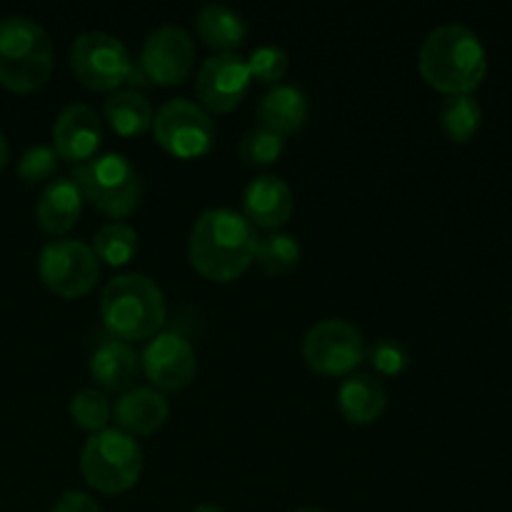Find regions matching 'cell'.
<instances>
[{
    "mask_svg": "<svg viewBox=\"0 0 512 512\" xmlns=\"http://www.w3.org/2000/svg\"><path fill=\"white\" fill-rule=\"evenodd\" d=\"M70 70L85 88L98 93H113L120 88L140 90L148 85L143 68L123 40L103 30H88L73 40Z\"/></svg>",
    "mask_w": 512,
    "mask_h": 512,
    "instance_id": "obj_5",
    "label": "cell"
},
{
    "mask_svg": "<svg viewBox=\"0 0 512 512\" xmlns=\"http://www.w3.org/2000/svg\"><path fill=\"white\" fill-rule=\"evenodd\" d=\"M70 418L80 430H88L90 435L110 428L113 423V405H110L108 393L100 388H83L70 398Z\"/></svg>",
    "mask_w": 512,
    "mask_h": 512,
    "instance_id": "obj_26",
    "label": "cell"
},
{
    "mask_svg": "<svg viewBox=\"0 0 512 512\" xmlns=\"http://www.w3.org/2000/svg\"><path fill=\"white\" fill-rule=\"evenodd\" d=\"M88 370L90 378L95 380V388L103 393H125L135 388L140 375V355L130 343L103 335L90 353Z\"/></svg>",
    "mask_w": 512,
    "mask_h": 512,
    "instance_id": "obj_15",
    "label": "cell"
},
{
    "mask_svg": "<svg viewBox=\"0 0 512 512\" xmlns=\"http://www.w3.org/2000/svg\"><path fill=\"white\" fill-rule=\"evenodd\" d=\"M103 140V123L98 113L85 103H70L53 123V148L60 160L80 165L95 158Z\"/></svg>",
    "mask_w": 512,
    "mask_h": 512,
    "instance_id": "obj_14",
    "label": "cell"
},
{
    "mask_svg": "<svg viewBox=\"0 0 512 512\" xmlns=\"http://www.w3.org/2000/svg\"><path fill=\"white\" fill-rule=\"evenodd\" d=\"M83 193L73 178H53L43 188L35 208L38 225L50 235H65L75 228L83 213Z\"/></svg>",
    "mask_w": 512,
    "mask_h": 512,
    "instance_id": "obj_19",
    "label": "cell"
},
{
    "mask_svg": "<svg viewBox=\"0 0 512 512\" xmlns=\"http://www.w3.org/2000/svg\"><path fill=\"white\" fill-rule=\"evenodd\" d=\"M250 70L243 55L215 53L200 63L195 75V95L208 113H230L250 90Z\"/></svg>",
    "mask_w": 512,
    "mask_h": 512,
    "instance_id": "obj_13",
    "label": "cell"
},
{
    "mask_svg": "<svg viewBox=\"0 0 512 512\" xmlns=\"http://www.w3.org/2000/svg\"><path fill=\"white\" fill-rule=\"evenodd\" d=\"M50 512H100V505L95 503L88 493L68 490V493H63L58 500H55L53 510Z\"/></svg>",
    "mask_w": 512,
    "mask_h": 512,
    "instance_id": "obj_31",
    "label": "cell"
},
{
    "mask_svg": "<svg viewBox=\"0 0 512 512\" xmlns=\"http://www.w3.org/2000/svg\"><path fill=\"white\" fill-rule=\"evenodd\" d=\"M103 115L120 138H135V135L148 133L155 120L150 100L145 98L143 90L133 88H120L108 93L103 103Z\"/></svg>",
    "mask_w": 512,
    "mask_h": 512,
    "instance_id": "obj_22",
    "label": "cell"
},
{
    "mask_svg": "<svg viewBox=\"0 0 512 512\" xmlns=\"http://www.w3.org/2000/svg\"><path fill=\"white\" fill-rule=\"evenodd\" d=\"M295 512H325V510H315V508H303V510H295Z\"/></svg>",
    "mask_w": 512,
    "mask_h": 512,
    "instance_id": "obj_34",
    "label": "cell"
},
{
    "mask_svg": "<svg viewBox=\"0 0 512 512\" xmlns=\"http://www.w3.org/2000/svg\"><path fill=\"white\" fill-rule=\"evenodd\" d=\"M8 158H10L8 138H5V135L0 133V173H3V168H5V165H8Z\"/></svg>",
    "mask_w": 512,
    "mask_h": 512,
    "instance_id": "obj_32",
    "label": "cell"
},
{
    "mask_svg": "<svg viewBox=\"0 0 512 512\" xmlns=\"http://www.w3.org/2000/svg\"><path fill=\"white\" fill-rule=\"evenodd\" d=\"M90 248H93L98 263L110 265V268H123L138 253V230L123 220H113L95 233Z\"/></svg>",
    "mask_w": 512,
    "mask_h": 512,
    "instance_id": "obj_24",
    "label": "cell"
},
{
    "mask_svg": "<svg viewBox=\"0 0 512 512\" xmlns=\"http://www.w3.org/2000/svg\"><path fill=\"white\" fill-rule=\"evenodd\" d=\"M293 208V190L278 175H258L243 190V215L253 228H283L293 215Z\"/></svg>",
    "mask_w": 512,
    "mask_h": 512,
    "instance_id": "obj_16",
    "label": "cell"
},
{
    "mask_svg": "<svg viewBox=\"0 0 512 512\" xmlns=\"http://www.w3.org/2000/svg\"><path fill=\"white\" fill-rule=\"evenodd\" d=\"M300 255H303V250H300L295 235L273 230V233L258 238L253 263H258V268L268 275H285L298 268Z\"/></svg>",
    "mask_w": 512,
    "mask_h": 512,
    "instance_id": "obj_25",
    "label": "cell"
},
{
    "mask_svg": "<svg viewBox=\"0 0 512 512\" xmlns=\"http://www.w3.org/2000/svg\"><path fill=\"white\" fill-rule=\"evenodd\" d=\"M140 370L158 393H178L195 380L198 355L180 333H158L140 353Z\"/></svg>",
    "mask_w": 512,
    "mask_h": 512,
    "instance_id": "obj_12",
    "label": "cell"
},
{
    "mask_svg": "<svg viewBox=\"0 0 512 512\" xmlns=\"http://www.w3.org/2000/svg\"><path fill=\"white\" fill-rule=\"evenodd\" d=\"M365 335L345 318H325L303 338V358L308 368L328 378H348L365 363Z\"/></svg>",
    "mask_w": 512,
    "mask_h": 512,
    "instance_id": "obj_8",
    "label": "cell"
},
{
    "mask_svg": "<svg viewBox=\"0 0 512 512\" xmlns=\"http://www.w3.org/2000/svg\"><path fill=\"white\" fill-rule=\"evenodd\" d=\"M60 168V158L53 145H33L18 160V175L30 185L45 183L55 178Z\"/></svg>",
    "mask_w": 512,
    "mask_h": 512,
    "instance_id": "obj_30",
    "label": "cell"
},
{
    "mask_svg": "<svg viewBox=\"0 0 512 512\" xmlns=\"http://www.w3.org/2000/svg\"><path fill=\"white\" fill-rule=\"evenodd\" d=\"M310 118V100L303 93V88L293 83H278L263 95L258 105V120L263 128L273 133L288 135L298 133L305 128Z\"/></svg>",
    "mask_w": 512,
    "mask_h": 512,
    "instance_id": "obj_18",
    "label": "cell"
},
{
    "mask_svg": "<svg viewBox=\"0 0 512 512\" xmlns=\"http://www.w3.org/2000/svg\"><path fill=\"white\" fill-rule=\"evenodd\" d=\"M85 483L103 495H120L143 475V448L138 440L118 428L93 433L80 453Z\"/></svg>",
    "mask_w": 512,
    "mask_h": 512,
    "instance_id": "obj_7",
    "label": "cell"
},
{
    "mask_svg": "<svg viewBox=\"0 0 512 512\" xmlns=\"http://www.w3.org/2000/svg\"><path fill=\"white\" fill-rule=\"evenodd\" d=\"M258 233L233 208H208L198 215L188 238L193 268L213 283H233L255 260Z\"/></svg>",
    "mask_w": 512,
    "mask_h": 512,
    "instance_id": "obj_1",
    "label": "cell"
},
{
    "mask_svg": "<svg viewBox=\"0 0 512 512\" xmlns=\"http://www.w3.org/2000/svg\"><path fill=\"white\" fill-rule=\"evenodd\" d=\"M200 40L215 53H238L248 38V23L235 8L225 3H208L195 15Z\"/></svg>",
    "mask_w": 512,
    "mask_h": 512,
    "instance_id": "obj_21",
    "label": "cell"
},
{
    "mask_svg": "<svg viewBox=\"0 0 512 512\" xmlns=\"http://www.w3.org/2000/svg\"><path fill=\"white\" fill-rule=\"evenodd\" d=\"M190 512H225V510L218 508V505H213V503H203V505H198V508L190 510Z\"/></svg>",
    "mask_w": 512,
    "mask_h": 512,
    "instance_id": "obj_33",
    "label": "cell"
},
{
    "mask_svg": "<svg viewBox=\"0 0 512 512\" xmlns=\"http://www.w3.org/2000/svg\"><path fill=\"white\" fill-rule=\"evenodd\" d=\"M365 360L373 365L375 373L385 378H395L410 365V350L398 338H380L365 350Z\"/></svg>",
    "mask_w": 512,
    "mask_h": 512,
    "instance_id": "obj_29",
    "label": "cell"
},
{
    "mask_svg": "<svg viewBox=\"0 0 512 512\" xmlns=\"http://www.w3.org/2000/svg\"><path fill=\"white\" fill-rule=\"evenodd\" d=\"M55 68L48 30L28 15L0 18V85L13 93L43 88Z\"/></svg>",
    "mask_w": 512,
    "mask_h": 512,
    "instance_id": "obj_4",
    "label": "cell"
},
{
    "mask_svg": "<svg viewBox=\"0 0 512 512\" xmlns=\"http://www.w3.org/2000/svg\"><path fill=\"white\" fill-rule=\"evenodd\" d=\"M38 275L55 295L73 300L95 288L100 278V263L93 248L83 240L58 238L40 250Z\"/></svg>",
    "mask_w": 512,
    "mask_h": 512,
    "instance_id": "obj_10",
    "label": "cell"
},
{
    "mask_svg": "<svg viewBox=\"0 0 512 512\" xmlns=\"http://www.w3.org/2000/svg\"><path fill=\"white\" fill-rule=\"evenodd\" d=\"M170 415V405L163 393L155 388H135L120 393V398L113 405V423L115 428L128 433L130 438H145L153 435L165 425Z\"/></svg>",
    "mask_w": 512,
    "mask_h": 512,
    "instance_id": "obj_17",
    "label": "cell"
},
{
    "mask_svg": "<svg viewBox=\"0 0 512 512\" xmlns=\"http://www.w3.org/2000/svg\"><path fill=\"white\" fill-rule=\"evenodd\" d=\"M483 125V105L475 95H448L440 105V128L453 143H468Z\"/></svg>",
    "mask_w": 512,
    "mask_h": 512,
    "instance_id": "obj_23",
    "label": "cell"
},
{
    "mask_svg": "<svg viewBox=\"0 0 512 512\" xmlns=\"http://www.w3.org/2000/svg\"><path fill=\"white\" fill-rule=\"evenodd\" d=\"M245 63H248L250 80L263 85H278L280 80L285 78V73H288L290 55L285 53L280 45L265 43L258 45V48L245 58Z\"/></svg>",
    "mask_w": 512,
    "mask_h": 512,
    "instance_id": "obj_27",
    "label": "cell"
},
{
    "mask_svg": "<svg viewBox=\"0 0 512 512\" xmlns=\"http://www.w3.org/2000/svg\"><path fill=\"white\" fill-rule=\"evenodd\" d=\"M338 408L353 425H373L388 408L385 385L370 373H353L338 390Z\"/></svg>",
    "mask_w": 512,
    "mask_h": 512,
    "instance_id": "obj_20",
    "label": "cell"
},
{
    "mask_svg": "<svg viewBox=\"0 0 512 512\" xmlns=\"http://www.w3.org/2000/svg\"><path fill=\"white\" fill-rule=\"evenodd\" d=\"M153 135L155 143L175 158H200L215 143L213 115L195 100L173 98L155 113Z\"/></svg>",
    "mask_w": 512,
    "mask_h": 512,
    "instance_id": "obj_9",
    "label": "cell"
},
{
    "mask_svg": "<svg viewBox=\"0 0 512 512\" xmlns=\"http://www.w3.org/2000/svg\"><path fill=\"white\" fill-rule=\"evenodd\" d=\"M283 150H285L283 135L273 133V130L263 128V125L248 130V133L240 138V145H238L240 158H243L248 165L275 163V160L283 155Z\"/></svg>",
    "mask_w": 512,
    "mask_h": 512,
    "instance_id": "obj_28",
    "label": "cell"
},
{
    "mask_svg": "<svg viewBox=\"0 0 512 512\" xmlns=\"http://www.w3.org/2000/svg\"><path fill=\"white\" fill-rule=\"evenodd\" d=\"M75 185L83 198L108 218H128L143 200V180L125 155L100 153L75 165Z\"/></svg>",
    "mask_w": 512,
    "mask_h": 512,
    "instance_id": "obj_6",
    "label": "cell"
},
{
    "mask_svg": "<svg viewBox=\"0 0 512 512\" xmlns=\"http://www.w3.org/2000/svg\"><path fill=\"white\" fill-rule=\"evenodd\" d=\"M418 68L425 83L440 93L473 95L488 75V53L468 25L443 23L425 35Z\"/></svg>",
    "mask_w": 512,
    "mask_h": 512,
    "instance_id": "obj_2",
    "label": "cell"
},
{
    "mask_svg": "<svg viewBox=\"0 0 512 512\" xmlns=\"http://www.w3.org/2000/svg\"><path fill=\"white\" fill-rule=\"evenodd\" d=\"M100 318L108 335L123 343H138L163 330L168 305L155 280L143 273H125L110 280L100 293Z\"/></svg>",
    "mask_w": 512,
    "mask_h": 512,
    "instance_id": "obj_3",
    "label": "cell"
},
{
    "mask_svg": "<svg viewBox=\"0 0 512 512\" xmlns=\"http://www.w3.org/2000/svg\"><path fill=\"white\" fill-rule=\"evenodd\" d=\"M138 65L148 83L170 88L183 83L195 65V40L185 28L173 23L158 25L143 40Z\"/></svg>",
    "mask_w": 512,
    "mask_h": 512,
    "instance_id": "obj_11",
    "label": "cell"
}]
</instances>
